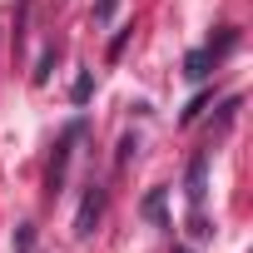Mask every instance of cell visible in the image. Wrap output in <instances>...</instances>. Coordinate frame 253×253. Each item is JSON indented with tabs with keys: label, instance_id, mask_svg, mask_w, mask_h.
<instances>
[{
	"label": "cell",
	"instance_id": "cell-1",
	"mask_svg": "<svg viewBox=\"0 0 253 253\" xmlns=\"http://www.w3.org/2000/svg\"><path fill=\"white\" fill-rule=\"evenodd\" d=\"M99 213H104V189H99V184H89V194H84V204H80V218H75V233H80V238H89V233H94V223H99Z\"/></svg>",
	"mask_w": 253,
	"mask_h": 253
},
{
	"label": "cell",
	"instance_id": "cell-2",
	"mask_svg": "<svg viewBox=\"0 0 253 253\" xmlns=\"http://www.w3.org/2000/svg\"><path fill=\"white\" fill-rule=\"evenodd\" d=\"M228 45H233V30H228V35H223L218 45H209V50H194V55L184 60V75H189V80H204V75H209V65H213V60H218V55H223Z\"/></svg>",
	"mask_w": 253,
	"mask_h": 253
},
{
	"label": "cell",
	"instance_id": "cell-3",
	"mask_svg": "<svg viewBox=\"0 0 253 253\" xmlns=\"http://www.w3.org/2000/svg\"><path fill=\"white\" fill-rule=\"evenodd\" d=\"M204 194H209V159H194V169H189V204L204 209Z\"/></svg>",
	"mask_w": 253,
	"mask_h": 253
},
{
	"label": "cell",
	"instance_id": "cell-4",
	"mask_svg": "<svg viewBox=\"0 0 253 253\" xmlns=\"http://www.w3.org/2000/svg\"><path fill=\"white\" fill-rule=\"evenodd\" d=\"M134 149H139V139H134V134H124V144H119V164H124V159H129Z\"/></svg>",
	"mask_w": 253,
	"mask_h": 253
}]
</instances>
